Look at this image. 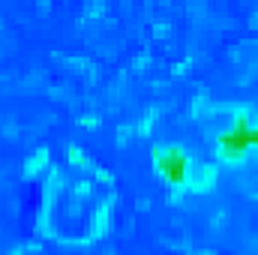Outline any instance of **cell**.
<instances>
[{
    "label": "cell",
    "instance_id": "obj_2",
    "mask_svg": "<svg viewBox=\"0 0 258 255\" xmlns=\"http://www.w3.org/2000/svg\"><path fill=\"white\" fill-rule=\"evenodd\" d=\"M246 153H249V144H246L243 138H237L234 132L219 135V156H222V159H243Z\"/></svg>",
    "mask_w": 258,
    "mask_h": 255
},
{
    "label": "cell",
    "instance_id": "obj_1",
    "mask_svg": "<svg viewBox=\"0 0 258 255\" xmlns=\"http://www.w3.org/2000/svg\"><path fill=\"white\" fill-rule=\"evenodd\" d=\"M153 159H156V168L162 171V177L168 180V183H183L186 180V168H189V162H186V153L180 150V147H156L153 150Z\"/></svg>",
    "mask_w": 258,
    "mask_h": 255
}]
</instances>
